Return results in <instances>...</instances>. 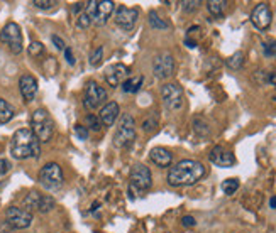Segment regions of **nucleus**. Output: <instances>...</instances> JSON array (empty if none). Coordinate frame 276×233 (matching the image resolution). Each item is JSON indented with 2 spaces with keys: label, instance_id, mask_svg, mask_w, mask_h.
I'll return each instance as SVG.
<instances>
[{
  "label": "nucleus",
  "instance_id": "obj_1",
  "mask_svg": "<svg viewBox=\"0 0 276 233\" xmlns=\"http://www.w3.org/2000/svg\"><path fill=\"white\" fill-rule=\"evenodd\" d=\"M205 166L193 159H183L173 168H170L166 176L168 184L173 188H185L193 186L205 176Z\"/></svg>",
  "mask_w": 276,
  "mask_h": 233
},
{
  "label": "nucleus",
  "instance_id": "obj_2",
  "mask_svg": "<svg viewBox=\"0 0 276 233\" xmlns=\"http://www.w3.org/2000/svg\"><path fill=\"white\" fill-rule=\"evenodd\" d=\"M11 154L17 160L38 159L41 156V142L31 128H19L11 140Z\"/></svg>",
  "mask_w": 276,
  "mask_h": 233
},
{
  "label": "nucleus",
  "instance_id": "obj_3",
  "mask_svg": "<svg viewBox=\"0 0 276 233\" xmlns=\"http://www.w3.org/2000/svg\"><path fill=\"white\" fill-rule=\"evenodd\" d=\"M31 130L39 142H50L55 136V120L46 108H38L31 115Z\"/></svg>",
  "mask_w": 276,
  "mask_h": 233
},
{
  "label": "nucleus",
  "instance_id": "obj_4",
  "mask_svg": "<svg viewBox=\"0 0 276 233\" xmlns=\"http://www.w3.org/2000/svg\"><path fill=\"white\" fill-rule=\"evenodd\" d=\"M136 138V120L131 114L121 115V120L117 124V130L114 134V146L119 149L129 147Z\"/></svg>",
  "mask_w": 276,
  "mask_h": 233
},
{
  "label": "nucleus",
  "instance_id": "obj_5",
  "mask_svg": "<svg viewBox=\"0 0 276 233\" xmlns=\"http://www.w3.org/2000/svg\"><path fill=\"white\" fill-rule=\"evenodd\" d=\"M39 182L50 191H58L61 190L65 184V176L63 169L58 162H48L44 164L39 171Z\"/></svg>",
  "mask_w": 276,
  "mask_h": 233
},
{
  "label": "nucleus",
  "instance_id": "obj_6",
  "mask_svg": "<svg viewBox=\"0 0 276 233\" xmlns=\"http://www.w3.org/2000/svg\"><path fill=\"white\" fill-rule=\"evenodd\" d=\"M114 10L115 4L112 0H90L85 4V12L92 17L95 26H105Z\"/></svg>",
  "mask_w": 276,
  "mask_h": 233
},
{
  "label": "nucleus",
  "instance_id": "obj_7",
  "mask_svg": "<svg viewBox=\"0 0 276 233\" xmlns=\"http://www.w3.org/2000/svg\"><path fill=\"white\" fill-rule=\"evenodd\" d=\"M0 41L11 49L12 54H21L22 48H24V38H22L19 24H16V22H9L6 28L2 29Z\"/></svg>",
  "mask_w": 276,
  "mask_h": 233
},
{
  "label": "nucleus",
  "instance_id": "obj_8",
  "mask_svg": "<svg viewBox=\"0 0 276 233\" xmlns=\"http://www.w3.org/2000/svg\"><path fill=\"white\" fill-rule=\"evenodd\" d=\"M161 98H163V103L166 105V108L173 110V112L180 110L181 106L185 105L183 88H181L178 83H166V84H163Z\"/></svg>",
  "mask_w": 276,
  "mask_h": 233
},
{
  "label": "nucleus",
  "instance_id": "obj_9",
  "mask_svg": "<svg viewBox=\"0 0 276 233\" xmlns=\"http://www.w3.org/2000/svg\"><path fill=\"white\" fill-rule=\"evenodd\" d=\"M107 100V92L104 86H100L97 82H88L85 84V92H83V105L87 110H95L102 106Z\"/></svg>",
  "mask_w": 276,
  "mask_h": 233
},
{
  "label": "nucleus",
  "instance_id": "obj_10",
  "mask_svg": "<svg viewBox=\"0 0 276 233\" xmlns=\"http://www.w3.org/2000/svg\"><path fill=\"white\" fill-rule=\"evenodd\" d=\"M6 222L16 230H24L29 228L33 223V213L28 212L26 208H19V206H11L6 210Z\"/></svg>",
  "mask_w": 276,
  "mask_h": 233
},
{
  "label": "nucleus",
  "instance_id": "obj_11",
  "mask_svg": "<svg viewBox=\"0 0 276 233\" xmlns=\"http://www.w3.org/2000/svg\"><path fill=\"white\" fill-rule=\"evenodd\" d=\"M153 73L158 80H168L175 73V58L171 52H159L153 61Z\"/></svg>",
  "mask_w": 276,
  "mask_h": 233
},
{
  "label": "nucleus",
  "instance_id": "obj_12",
  "mask_svg": "<svg viewBox=\"0 0 276 233\" xmlns=\"http://www.w3.org/2000/svg\"><path fill=\"white\" fill-rule=\"evenodd\" d=\"M115 26L121 28L127 32H131L136 28L137 20H139V10L136 7H126V6H119L115 10Z\"/></svg>",
  "mask_w": 276,
  "mask_h": 233
},
{
  "label": "nucleus",
  "instance_id": "obj_13",
  "mask_svg": "<svg viewBox=\"0 0 276 233\" xmlns=\"http://www.w3.org/2000/svg\"><path fill=\"white\" fill-rule=\"evenodd\" d=\"M131 186L139 192L148 191L153 186V174L144 164H136L131 169Z\"/></svg>",
  "mask_w": 276,
  "mask_h": 233
},
{
  "label": "nucleus",
  "instance_id": "obj_14",
  "mask_svg": "<svg viewBox=\"0 0 276 233\" xmlns=\"http://www.w3.org/2000/svg\"><path fill=\"white\" fill-rule=\"evenodd\" d=\"M271 20H273V14H271V8L266 2H261L252 8L251 12V22L256 29L259 30H266L271 26Z\"/></svg>",
  "mask_w": 276,
  "mask_h": 233
},
{
  "label": "nucleus",
  "instance_id": "obj_15",
  "mask_svg": "<svg viewBox=\"0 0 276 233\" xmlns=\"http://www.w3.org/2000/svg\"><path fill=\"white\" fill-rule=\"evenodd\" d=\"M129 78V68L122 62H115V64H110L109 68L105 70V82L109 86L117 88L124 84V82Z\"/></svg>",
  "mask_w": 276,
  "mask_h": 233
},
{
  "label": "nucleus",
  "instance_id": "obj_16",
  "mask_svg": "<svg viewBox=\"0 0 276 233\" xmlns=\"http://www.w3.org/2000/svg\"><path fill=\"white\" fill-rule=\"evenodd\" d=\"M208 159H210L212 164L219 166V168H230V166L235 164V156L230 150L224 149L222 146H215L208 154Z\"/></svg>",
  "mask_w": 276,
  "mask_h": 233
},
{
  "label": "nucleus",
  "instance_id": "obj_17",
  "mask_svg": "<svg viewBox=\"0 0 276 233\" xmlns=\"http://www.w3.org/2000/svg\"><path fill=\"white\" fill-rule=\"evenodd\" d=\"M19 90L26 102H33L36 98V93H38V80L33 74H22L19 80Z\"/></svg>",
  "mask_w": 276,
  "mask_h": 233
},
{
  "label": "nucleus",
  "instance_id": "obj_18",
  "mask_svg": "<svg viewBox=\"0 0 276 233\" xmlns=\"http://www.w3.org/2000/svg\"><path fill=\"white\" fill-rule=\"evenodd\" d=\"M119 114H121V106H119V103L109 102L100 108L99 118H100L102 125H105V127H112V125L115 124V120H117Z\"/></svg>",
  "mask_w": 276,
  "mask_h": 233
},
{
  "label": "nucleus",
  "instance_id": "obj_19",
  "mask_svg": "<svg viewBox=\"0 0 276 233\" xmlns=\"http://www.w3.org/2000/svg\"><path fill=\"white\" fill-rule=\"evenodd\" d=\"M149 159L158 166V168H170L173 162V154L164 147H154L149 152Z\"/></svg>",
  "mask_w": 276,
  "mask_h": 233
},
{
  "label": "nucleus",
  "instance_id": "obj_20",
  "mask_svg": "<svg viewBox=\"0 0 276 233\" xmlns=\"http://www.w3.org/2000/svg\"><path fill=\"white\" fill-rule=\"evenodd\" d=\"M14 106L11 105L9 102H6L4 98H0V125L11 122L14 118Z\"/></svg>",
  "mask_w": 276,
  "mask_h": 233
},
{
  "label": "nucleus",
  "instance_id": "obj_21",
  "mask_svg": "<svg viewBox=\"0 0 276 233\" xmlns=\"http://www.w3.org/2000/svg\"><path fill=\"white\" fill-rule=\"evenodd\" d=\"M142 82H144L142 76H131V78H127L122 84L124 93H137L142 86Z\"/></svg>",
  "mask_w": 276,
  "mask_h": 233
},
{
  "label": "nucleus",
  "instance_id": "obj_22",
  "mask_svg": "<svg viewBox=\"0 0 276 233\" xmlns=\"http://www.w3.org/2000/svg\"><path fill=\"white\" fill-rule=\"evenodd\" d=\"M225 7H227L225 0H208V2H207L208 12H210L213 17H222V16H224Z\"/></svg>",
  "mask_w": 276,
  "mask_h": 233
},
{
  "label": "nucleus",
  "instance_id": "obj_23",
  "mask_svg": "<svg viewBox=\"0 0 276 233\" xmlns=\"http://www.w3.org/2000/svg\"><path fill=\"white\" fill-rule=\"evenodd\" d=\"M41 192H38V191H31L28 196L24 198V208L28 210V212L33 213L34 210H38V206H39V201H41Z\"/></svg>",
  "mask_w": 276,
  "mask_h": 233
},
{
  "label": "nucleus",
  "instance_id": "obj_24",
  "mask_svg": "<svg viewBox=\"0 0 276 233\" xmlns=\"http://www.w3.org/2000/svg\"><path fill=\"white\" fill-rule=\"evenodd\" d=\"M193 130L197 132L200 137H207L210 136V125H208L205 118L197 116V118H193Z\"/></svg>",
  "mask_w": 276,
  "mask_h": 233
},
{
  "label": "nucleus",
  "instance_id": "obj_25",
  "mask_svg": "<svg viewBox=\"0 0 276 233\" xmlns=\"http://www.w3.org/2000/svg\"><path fill=\"white\" fill-rule=\"evenodd\" d=\"M149 26L153 29H158V30H166V29H170V24H168L166 20L164 19H161V17H159L158 14H156L154 10H151L149 12Z\"/></svg>",
  "mask_w": 276,
  "mask_h": 233
},
{
  "label": "nucleus",
  "instance_id": "obj_26",
  "mask_svg": "<svg viewBox=\"0 0 276 233\" xmlns=\"http://www.w3.org/2000/svg\"><path fill=\"white\" fill-rule=\"evenodd\" d=\"M56 206V201L53 196L50 194H43L41 196V201H39V206H38V212L39 213H50L53 208Z\"/></svg>",
  "mask_w": 276,
  "mask_h": 233
},
{
  "label": "nucleus",
  "instance_id": "obj_27",
  "mask_svg": "<svg viewBox=\"0 0 276 233\" xmlns=\"http://www.w3.org/2000/svg\"><path fill=\"white\" fill-rule=\"evenodd\" d=\"M244 64V52L242 51H237L234 52L230 58H227V66L230 70H241Z\"/></svg>",
  "mask_w": 276,
  "mask_h": 233
},
{
  "label": "nucleus",
  "instance_id": "obj_28",
  "mask_svg": "<svg viewBox=\"0 0 276 233\" xmlns=\"http://www.w3.org/2000/svg\"><path fill=\"white\" fill-rule=\"evenodd\" d=\"M239 190V179H235V178H229V179H225L224 182H222V191L225 192V194H234L235 191Z\"/></svg>",
  "mask_w": 276,
  "mask_h": 233
},
{
  "label": "nucleus",
  "instance_id": "obj_29",
  "mask_svg": "<svg viewBox=\"0 0 276 233\" xmlns=\"http://www.w3.org/2000/svg\"><path fill=\"white\" fill-rule=\"evenodd\" d=\"M156 127H158V115L156 114H149L144 120H142V130L153 132Z\"/></svg>",
  "mask_w": 276,
  "mask_h": 233
},
{
  "label": "nucleus",
  "instance_id": "obj_30",
  "mask_svg": "<svg viewBox=\"0 0 276 233\" xmlns=\"http://www.w3.org/2000/svg\"><path fill=\"white\" fill-rule=\"evenodd\" d=\"M85 120H87V124H88V127L92 128L93 132H100L102 130V122H100V118H99V115H93V114H90V115H87L85 116Z\"/></svg>",
  "mask_w": 276,
  "mask_h": 233
},
{
  "label": "nucleus",
  "instance_id": "obj_31",
  "mask_svg": "<svg viewBox=\"0 0 276 233\" xmlns=\"http://www.w3.org/2000/svg\"><path fill=\"white\" fill-rule=\"evenodd\" d=\"M102 60H104V48L99 46V48H95L90 52V60H88V61H90L92 66H99L102 62Z\"/></svg>",
  "mask_w": 276,
  "mask_h": 233
},
{
  "label": "nucleus",
  "instance_id": "obj_32",
  "mask_svg": "<svg viewBox=\"0 0 276 233\" xmlns=\"http://www.w3.org/2000/svg\"><path fill=\"white\" fill-rule=\"evenodd\" d=\"M181 6H183V10L186 14H193V12H197L200 8L202 2L200 0H185V2H181Z\"/></svg>",
  "mask_w": 276,
  "mask_h": 233
},
{
  "label": "nucleus",
  "instance_id": "obj_33",
  "mask_svg": "<svg viewBox=\"0 0 276 233\" xmlns=\"http://www.w3.org/2000/svg\"><path fill=\"white\" fill-rule=\"evenodd\" d=\"M92 24H93V20L87 12H82V14L77 17V28L78 29H87V28H90Z\"/></svg>",
  "mask_w": 276,
  "mask_h": 233
},
{
  "label": "nucleus",
  "instance_id": "obj_34",
  "mask_svg": "<svg viewBox=\"0 0 276 233\" xmlns=\"http://www.w3.org/2000/svg\"><path fill=\"white\" fill-rule=\"evenodd\" d=\"M28 52H29V56H33V58H39L44 52V46H43V42H39V41H34V42H31V46L28 48Z\"/></svg>",
  "mask_w": 276,
  "mask_h": 233
},
{
  "label": "nucleus",
  "instance_id": "obj_35",
  "mask_svg": "<svg viewBox=\"0 0 276 233\" xmlns=\"http://www.w3.org/2000/svg\"><path fill=\"white\" fill-rule=\"evenodd\" d=\"M262 52H264L266 58H276V42L264 41L262 42Z\"/></svg>",
  "mask_w": 276,
  "mask_h": 233
},
{
  "label": "nucleus",
  "instance_id": "obj_36",
  "mask_svg": "<svg viewBox=\"0 0 276 233\" xmlns=\"http://www.w3.org/2000/svg\"><path fill=\"white\" fill-rule=\"evenodd\" d=\"M75 136H77L80 140H87L88 128L85 127V125H75Z\"/></svg>",
  "mask_w": 276,
  "mask_h": 233
},
{
  "label": "nucleus",
  "instance_id": "obj_37",
  "mask_svg": "<svg viewBox=\"0 0 276 233\" xmlns=\"http://www.w3.org/2000/svg\"><path fill=\"white\" fill-rule=\"evenodd\" d=\"M33 6L38 8H51L53 6H56V2L55 0H34Z\"/></svg>",
  "mask_w": 276,
  "mask_h": 233
},
{
  "label": "nucleus",
  "instance_id": "obj_38",
  "mask_svg": "<svg viewBox=\"0 0 276 233\" xmlns=\"http://www.w3.org/2000/svg\"><path fill=\"white\" fill-rule=\"evenodd\" d=\"M51 41H53V44H55V46H56V49H60V51H65V49H66L65 41H63V39H61V38H58V36H53Z\"/></svg>",
  "mask_w": 276,
  "mask_h": 233
},
{
  "label": "nucleus",
  "instance_id": "obj_39",
  "mask_svg": "<svg viewBox=\"0 0 276 233\" xmlns=\"http://www.w3.org/2000/svg\"><path fill=\"white\" fill-rule=\"evenodd\" d=\"M9 169H11V162H9L7 159H0V176L7 174Z\"/></svg>",
  "mask_w": 276,
  "mask_h": 233
},
{
  "label": "nucleus",
  "instance_id": "obj_40",
  "mask_svg": "<svg viewBox=\"0 0 276 233\" xmlns=\"http://www.w3.org/2000/svg\"><path fill=\"white\" fill-rule=\"evenodd\" d=\"M195 223L197 222H195V218L191 214H186V216L181 218V225L183 226H195Z\"/></svg>",
  "mask_w": 276,
  "mask_h": 233
},
{
  "label": "nucleus",
  "instance_id": "obj_41",
  "mask_svg": "<svg viewBox=\"0 0 276 233\" xmlns=\"http://www.w3.org/2000/svg\"><path fill=\"white\" fill-rule=\"evenodd\" d=\"M83 10H85V4H82V2L73 4V7H71V12H73V14H82Z\"/></svg>",
  "mask_w": 276,
  "mask_h": 233
},
{
  "label": "nucleus",
  "instance_id": "obj_42",
  "mask_svg": "<svg viewBox=\"0 0 276 233\" xmlns=\"http://www.w3.org/2000/svg\"><path fill=\"white\" fill-rule=\"evenodd\" d=\"M63 52H65V58H66V61H68V64H75V58H73V52H71V49L66 48Z\"/></svg>",
  "mask_w": 276,
  "mask_h": 233
},
{
  "label": "nucleus",
  "instance_id": "obj_43",
  "mask_svg": "<svg viewBox=\"0 0 276 233\" xmlns=\"http://www.w3.org/2000/svg\"><path fill=\"white\" fill-rule=\"evenodd\" d=\"M266 82L271 83V84H276V73H268V78H266Z\"/></svg>",
  "mask_w": 276,
  "mask_h": 233
},
{
  "label": "nucleus",
  "instance_id": "obj_44",
  "mask_svg": "<svg viewBox=\"0 0 276 233\" xmlns=\"http://www.w3.org/2000/svg\"><path fill=\"white\" fill-rule=\"evenodd\" d=\"M185 44H186V46H188L190 49H193L195 46H197V42H195V41H191V39H186Z\"/></svg>",
  "mask_w": 276,
  "mask_h": 233
},
{
  "label": "nucleus",
  "instance_id": "obj_45",
  "mask_svg": "<svg viewBox=\"0 0 276 233\" xmlns=\"http://www.w3.org/2000/svg\"><path fill=\"white\" fill-rule=\"evenodd\" d=\"M269 206H271V208H273V210H276V194L273 196V198L269 200Z\"/></svg>",
  "mask_w": 276,
  "mask_h": 233
},
{
  "label": "nucleus",
  "instance_id": "obj_46",
  "mask_svg": "<svg viewBox=\"0 0 276 233\" xmlns=\"http://www.w3.org/2000/svg\"><path fill=\"white\" fill-rule=\"evenodd\" d=\"M99 201H95V203H93V206H92V210H90V212H97V208H99Z\"/></svg>",
  "mask_w": 276,
  "mask_h": 233
},
{
  "label": "nucleus",
  "instance_id": "obj_47",
  "mask_svg": "<svg viewBox=\"0 0 276 233\" xmlns=\"http://www.w3.org/2000/svg\"><path fill=\"white\" fill-rule=\"evenodd\" d=\"M166 233H170V232H166Z\"/></svg>",
  "mask_w": 276,
  "mask_h": 233
}]
</instances>
